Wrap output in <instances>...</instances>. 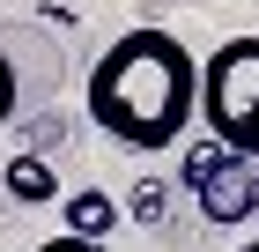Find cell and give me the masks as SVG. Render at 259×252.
<instances>
[{
    "label": "cell",
    "instance_id": "3957f363",
    "mask_svg": "<svg viewBox=\"0 0 259 252\" xmlns=\"http://www.w3.org/2000/svg\"><path fill=\"white\" fill-rule=\"evenodd\" d=\"M185 193L200 200V215L207 223H252V208H259V156H244V149H230V141H193L185 149Z\"/></svg>",
    "mask_w": 259,
    "mask_h": 252
},
{
    "label": "cell",
    "instance_id": "ba28073f",
    "mask_svg": "<svg viewBox=\"0 0 259 252\" xmlns=\"http://www.w3.org/2000/svg\"><path fill=\"white\" fill-rule=\"evenodd\" d=\"M0 119H15V59H8V45H0Z\"/></svg>",
    "mask_w": 259,
    "mask_h": 252
},
{
    "label": "cell",
    "instance_id": "6da1fadb",
    "mask_svg": "<svg viewBox=\"0 0 259 252\" xmlns=\"http://www.w3.org/2000/svg\"><path fill=\"white\" fill-rule=\"evenodd\" d=\"M81 112L134 156H163L178 149L185 126L200 119V67L170 30L141 22L126 38H111L81 82Z\"/></svg>",
    "mask_w": 259,
    "mask_h": 252
},
{
    "label": "cell",
    "instance_id": "5b68a950",
    "mask_svg": "<svg viewBox=\"0 0 259 252\" xmlns=\"http://www.w3.org/2000/svg\"><path fill=\"white\" fill-rule=\"evenodd\" d=\"M0 178H8V193H15L22 208H45V200H60V178H52V163H45V156H15Z\"/></svg>",
    "mask_w": 259,
    "mask_h": 252
},
{
    "label": "cell",
    "instance_id": "277c9868",
    "mask_svg": "<svg viewBox=\"0 0 259 252\" xmlns=\"http://www.w3.org/2000/svg\"><path fill=\"white\" fill-rule=\"evenodd\" d=\"M60 208H67V230H74V237H111V230H119V200H111V193H97V186L67 193Z\"/></svg>",
    "mask_w": 259,
    "mask_h": 252
},
{
    "label": "cell",
    "instance_id": "7a4b0ae2",
    "mask_svg": "<svg viewBox=\"0 0 259 252\" xmlns=\"http://www.w3.org/2000/svg\"><path fill=\"white\" fill-rule=\"evenodd\" d=\"M200 126L230 149L259 156V30L200 59Z\"/></svg>",
    "mask_w": 259,
    "mask_h": 252
},
{
    "label": "cell",
    "instance_id": "8992f818",
    "mask_svg": "<svg viewBox=\"0 0 259 252\" xmlns=\"http://www.w3.org/2000/svg\"><path fill=\"white\" fill-rule=\"evenodd\" d=\"M134 223H148V230L163 223V186H156V178H148V186H134Z\"/></svg>",
    "mask_w": 259,
    "mask_h": 252
},
{
    "label": "cell",
    "instance_id": "9c48e42d",
    "mask_svg": "<svg viewBox=\"0 0 259 252\" xmlns=\"http://www.w3.org/2000/svg\"><path fill=\"white\" fill-rule=\"evenodd\" d=\"M237 252H259V237H252V245H237Z\"/></svg>",
    "mask_w": 259,
    "mask_h": 252
},
{
    "label": "cell",
    "instance_id": "52a82bcc",
    "mask_svg": "<svg viewBox=\"0 0 259 252\" xmlns=\"http://www.w3.org/2000/svg\"><path fill=\"white\" fill-rule=\"evenodd\" d=\"M37 252H104V237H74V230H60V237H45Z\"/></svg>",
    "mask_w": 259,
    "mask_h": 252
}]
</instances>
